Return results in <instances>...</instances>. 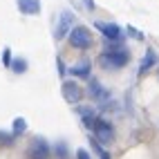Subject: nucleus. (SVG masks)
Here are the masks:
<instances>
[{
	"mask_svg": "<svg viewBox=\"0 0 159 159\" xmlns=\"http://www.w3.org/2000/svg\"><path fill=\"white\" fill-rule=\"evenodd\" d=\"M99 61L105 70H121L130 63V52L123 43H112L108 40L105 43V49L99 54Z\"/></svg>",
	"mask_w": 159,
	"mask_h": 159,
	"instance_id": "f257e3e1",
	"label": "nucleus"
},
{
	"mask_svg": "<svg viewBox=\"0 0 159 159\" xmlns=\"http://www.w3.org/2000/svg\"><path fill=\"white\" fill-rule=\"evenodd\" d=\"M67 40H70V45H72L74 49H88V47H92V43H94L90 29L83 27V25H76V27H74V29L70 31Z\"/></svg>",
	"mask_w": 159,
	"mask_h": 159,
	"instance_id": "f03ea898",
	"label": "nucleus"
},
{
	"mask_svg": "<svg viewBox=\"0 0 159 159\" xmlns=\"http://www.w3.org/2000/svg\"><path fill=\"white\" fill-rule=\"evenodd\" d=\"M94 27H97L108 40H112V43H123V40H125V31H123V27H121V25H116V23L97 20V23H94Z\"/></svg>",
	"mask_w": 159,
	"mask_h": 159,
	"instance_id": "7ed1b4c3",
	"label": "nucleus"
},
{
	"mask_svg": "<svg viewBox=\"0 0 159 159\" xmlns=\"http://www.w3.org/2000/svg\"><path fill=\"white\" fill-rule=\"evenodd\" d=\"M92 132H97V139L101 143H112L114 141V125L108 119H103V116H97V121L92 125Z\"/></svg>",
	"mask_w": 159,
	"mask_h": 159,
	"instance_id": "20e7f679",
	"label": "nucleus"
},
{
	"mask_svg": "<svg viewBox=\"0 0 159 159\" xmlns=\"http://www.w3.org/2000/svg\"><path fill=\"white\" fill-rule=\"evenodd\" d=\"M49 152H52V148H49L47 139H43V137H34L31 143H29L27 157H29V159H47Z\"/></svg>",
	"mask_w": 159,
	"mask_h": 159,
	"instance_id": "39448f33",
	"label": "nucleus"
},
{
	"mask_svg": "<svg viewBox=\"0 0 159 159\" xmlns=\"http://www.w3.org/2000/svg\"><path fill=\"white\" fill-rule=\"evenodd\" d=\"M74 11H70V9H65V11H61V16H58V25H56V31H54V36L61 40V38H65V36H70V31L74 29L72 25H74Z\"/></svg>",
	"mask_w": 159,
	"mask_h": 159,
	"instance_id": "423d86ee",
	"label": "nucleus"
},
{
	"mask_svg": "<svg viewBox=\"0 0 159 159\" xmlns=\"http://www.w3.org/2000/svg\"><path fill=\"white\" fill-rule=\"evenodd\" d=\"M61 94H63V99H65L67 103H79L83 99V88L79 85L76 81H63Z\"/></svg>",
	"mask_w": 159,
	"mask_h": 159,
	"instance_id": "0eeeda50",
	"label": "nucleus"
},
{
	"mask_svg": "<svg viewBox=\"0 0 159 159\" xmlns=\"http://www.w3.org/2000/svg\"><path fill=\"white\" fill-rule=\"evenodd\" d=\"M88 94H90L94 101H99V103H105V101L110 99V92L105 90L97 79H92V76L88 79Z\"/></svg>",
	"mask_w": 159,
	"mask_h": 159,
	"instance_id": "6e6552de",
	"label": "nucleus"
},
{
	"mask_svg": "<svg viewBox=\"0 0 159 159\" xmlns=\"http://www.w3.org/2000/svg\"><path fill=\"white\" fill-rule=\"evenodd\" d=\"M70 74H74V76H79V79H90L92 76V63L88 58H81L76 65L70 67Z\"/></svg>",
	"mask_w": 159,
	"mask_h": 159,
	"instance_id": "1a4fd4ad",
	"label": "nucleus"
},
{
	"mask_svg": "<svg viewBox=\"0 0 159 159\" xmlns=\"http://www.w3.org/2000/svg\"><path fill=\"white\" fill-rule=\"evenodd\" d=\"M76 114H79V119L83 121V125H85L88 130H92L94 121H97V112H94V108H90V105H81V108H76Z\"/></svg>",
	"mask_w": 159,
	"mask_h": 159,
	"instance_id": "9d476101",
	"label": "nucleus"
},
{
	"mask_svg": "<svg viewBox=\"0 0 159 159\" xmlns=\"http://www.w3.org/2000/svg\"><path fill=\"white\" fill-rule=\"evenodd\" d=\"M20 14L25 16H38L40 14V0H16Z\"/></svg>",
	"mask_w": 159,
	"mask_h": 159,
	"instance_id": "9b49d317",
	"label": "nucleus"
},
{
	"mask_svg": "<svg viewBox=\"0 0 159 159\" xmlns=\"http://www.w3.org/2000/svg\"><path fill=\"white\" fill-rule=\"evenodd\" d=\"M157 61H159V56H157V52L150 47V49H146V54H143V58H141V63H139V74H146L150 67H155L157 65Z\"/></svg>",
	"mask_w": 159,
	"mask_h": 159,
	"instance_id": "f8f14e48",
	"label": "nucleus"
},
{
	"mask_svg": "<svg viewBox=\"0 0 159 159\" xmlns=\"http://www.w3.org/2000/svg\"><path fill=\"white\" fill-rule=\"evenodd\" d=\"M90 146H92V150L97 152V157H99V159H110V152L103 148V143L97 139V137H90Z\"/></svg>",
	"mask_w": 159,
	"mask_h": 159,
	"instance_id": "ddd939ff",
	"label": "nucleus"
},
{
	"mask_svg": "<svg viewBox=\"0 0 159 159\" xmlns=\"http://www.w3.org/2000/svg\"><path fill=\"white\" fill-rule=\"evenodd\" d=\"M9 67H11L14 74H25L29 65H27V61H25V58H11V65H9Z\"/></svg>",
	"mask_w": 159,
	"mask_h": 159,
	"instance_id": "4468645a",
	"label": "nucleus"
},
{
	"mask_svg": "<svg viewBox=\"0 0 159 159\" xmlns=\"http://www.w3.org/2000/svg\"><path fill=\"white\" fill-rule=\"evenodd\" d=\"M25 130H27V121L23 119V116H16V119H14V128H11V132H14L16 137H20Z\"/></svg>",
	"mask_w": 159,
	"mask_h": 159,
	"instance_id": "2eb2a0df",
	"label": "nucleus"
},
{
	"mask_svg": "<svg viewBox=\"0 0 159 159\" xmlns=\"http://www.w3.org/2000/svg\"><path fill=\"white\" fill-rule=\"evenodd\" d=\"M54 150H56V157H58V159H67V157H70V152H67V143H63V141L56 143Z\"/></svg>",
	"mask_w": 159,
	"mask_h": 159,
	"instance_id": "dca6fc26",
	"label": "nucleus"
},
{
	"mask_svg": "<svg viewBox=\"0 0 159 159\" xmlns=\"http://www.w3.org/2000/svg\"><path fill=\"white\" fill-rule=\"evenodd\" d=\"M14 139H16V134H5L2 130H0V141L2 143H14Z\"/></svg>",
	"mask_w": 159,
	"mask_h": 159,
	"instance_id": "f3484780",
	"label": "nucleus"
},
{
	"mask_svg": "<svg viewBox=\"0 0 159 159\" xmlns=\"http://www.w3.org/2000/svg\"><path fill=\"white\" fill-rule=\"evenodd\" d=\"M2 63H5V67L11 65V52H9V49H5V52H2Z\"/></svg>",
	"mask_w": 159,
	"mask_h": 159,
	"instance_id": "a211bd4d",
	"label": "nucleus"
},
{
	"mask_svg": "<svg viewBox=\"0 0 159 159\" xmlns=\"http://www.w3.org/2000/svg\"><path fill=\"white\" fill-rule=\"evenodd\" d=\"M128 34H130L132 38H139V40H143V34H141V31H137L134 27H128Z\"/></svg>",
	"mask_w": 159,
	"mask_h": 159,
	"instance_id": "6ab92c4d",
	"label": "nucleus"
},
{
	"mask_svg": "<svg viewBox=\"0 0 159 159\" xmlns=\"http://www.w3.org/2000/svg\"><path fill=\"white\" fill-rule=\"evenodd\" d=\"M76 159H92V157H90V152H88V150L79 148V150H76Z\"/></svg>",
	"mask_w": 159,
	"mask_h": 159,
	"instance_id": "aec40b11",
	"label": "nucleus"
},
{
	"mask_svg": "<svg viewBox=\"0 0 159 159\" xmlns=\"http://www.w3.org/2000/svg\"><path fill=\"white\" fill-rule=\"evenodd\" d=\"M83 5H85L90 11H92V9H97V2H94V0H83Z\"/></svg>",
	"mask_w": 159,
	"mask_h": 159,
	"instance_id": "412c9836",
	"label": "nucleus"
},
{
	"mask_svg": "<svg viewBox=\"0 0 159 159\" xmlns=\"http://www.w3.org/2000/svg\"><path fill=\"white\" fill-rule=\"evenodd\" d=\"M56 65H58V74H61V76H65V67H63V61L61 58H56Z\"/></svg>",
	"mask_w": 159,
	"mask_h": 159,
	"instance_id": "4be33fe9",
	"label": "nucleus"
},
{
	"mask_svg": "<svg viewBox=\"0 0 159 159\" xmlns=\"http://www.w3.org/2000/svg\"><path fill=\"white\" fill-rule=\"evenodd\" d=\"M157 76H159V70H157Z\"/></svg>",
	"mask_w": 159,
	"mask_h": 159,
	"instance_id": "5701e85b",
	"label": "nucleus"
}]
</instances>
